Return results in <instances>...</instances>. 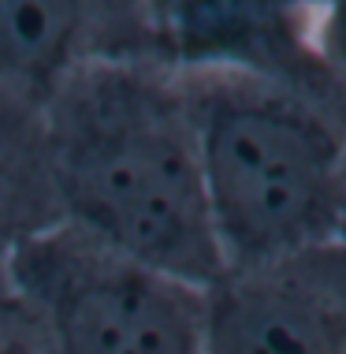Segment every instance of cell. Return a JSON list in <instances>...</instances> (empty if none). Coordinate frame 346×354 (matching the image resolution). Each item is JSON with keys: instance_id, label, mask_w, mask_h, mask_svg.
<instances>
[{"instance_id": "1", "label": "cell", "mask_w": 346, "mask_h": 354, "mask_svg": "<svg viewBox=\"0 0 346 354\" xmlns=\"http://www.w3.org/2000/svg\"><path fill=\"white\" fill-rule=\"evenodd\" d=\"M37 112L60 224L201 291L224 276L194 127L168 64H79Z\"/></svg>"}, {"instance_id": "9", "label": "cell", "mask_w": 346, "mask_h": 354, "mask_svg": "<svg viewBox=\"0 0 346 354\" xmlns=\"http://www.w3.org/2000/svg\"><path fill=\"white\" fill-rule=\"evenodd\" d=\"M339 243L346 246V168H343V205H339Z\"/></svg>"}, {"instance_id": "8", "label": "cell", "mask_w": 346, "mask_h": 354, "mask_svg": "<svg viewBox=\"0 0 346 354\" xmlns=\"http://www.w3.org/2000/svg\"><path fill=\"white\" fill-rule=\"evenodd\" d=\"M0 354H45L12 280H8L4 254H0Z\"/></svg>"}, {"instance_id": "7", "label": "cell", "mask_w": 346, "mask_h": 354, "mask_svg": "<svg viewBox=\"0 0 346 354\" xmlns=\"http://www.w3.org/2000/svg\"><path fill=\"white\" fill-rule=\"evenodd\" d=\"M309 37L320 64L346 90V0H339V4H309Z\"/></svg>"}, {"instance_id": "3", "label": "cell", "mask_w": 346, "mask_h": 354, "mask_svg": "<svg viewBox=\"0 0 346 354\" xmlns=\"http://www.w3.org/2000/svg\"><path fill=\"white\" fill-rule=\"evenodd\" d=\"M45 354H209L205 291L56 224L4 254Z\"/></svg>"}, {"instance_id": "2", "label": "cell", "mask_w": 346, "mask_h": 354, "mask_svg": "<svg viewBox=\"0 0 346 354\" xmlns=\"http://www.w3.org/2000/svg\"><path fill=\"white\" fill-rule=\"evenodd\" d=\"M198 142L224 272L331 243L346 168V97L238 64L171 68Z\"/></svg>"}, {"instance_id": "5", "label": "cell", "mask_w": 346, "mask_h": 354, "mask_svg": "<svg viewBox=\"0 0 346 354\" xmlns=\"http://www.w3.org/2000/svg\"><path fill=\"white\" fill-rule=\"evenodd\" d=\"M146 60V0H0V86L41 109L79 64Z\"/></svg>"}, {"instance_id": "6", "label": "cell", "mask_w": 346, "mask_h": 354, "mask_svg": "<svg viewBox=\"0 0 346 354\" xmlns=\"http://www.w3.org/2000/svg\"><path fill=\"white\" fill-rule=\"evenodd\" d=\"M60 224L45 168L41 112L0 86V254Z\"/></svg>"}, {"instance_id": "4", "label": "cell", "mask_w": 346, "mask_h": 354, "mask_svg": "<svg viewBox=\"0 0 346 354\" xmlns=\"http://www.w3.org/2000/svg\"><path fill=\"white\" fill-rule=\"evenodd\" d=\"M209 354H346V246L339 239L205 287Z\"/></svg>"}]
</instances>
